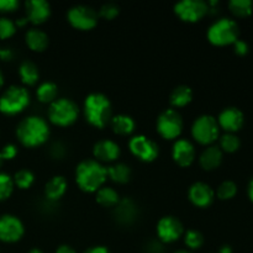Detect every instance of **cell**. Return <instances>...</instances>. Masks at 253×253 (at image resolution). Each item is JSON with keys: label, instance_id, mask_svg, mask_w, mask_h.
<instances>
[{"label": "cell", "instance_id": "1", "mask_svg": "<svg viewBox=\"0 0 253 253\" xmlns=\"http://www.w3.org/2000/svg\"><path fill=\"white\" fill-rule=\"evenodd\" d=\"M49 125L43 118L31 115L19 123L16 127V136L19 142L27 148L42 146L49 137Z\"/></svg>", "mask_w": 253, "mask_h": 253}, {"label": "cell", "instance_id": "2", "mask_svg": "<svg viewBox=\"0 0 253 253\" xmlns=\"http://www.w3.org/2000/svg\"><path fill=\"white\" fill-rule=\"evenodd\" d=\"M108 179L106 167L95 160H84L76 168V183L83 192L96 193Z\"/></svg>", "mask_w": 253, "mask_h": 253}, {"label": "cell", "instance_id": "3", "mask_svg": "<svg viewBox=\"0 0 253 253\" xmlns=\"http://www.w3.org/2000/svg\"><path fill=\"white\" fill-rule=\"evenodd\" d=\"M83 113L85 120L96 128L105 127L113 119L110 99L101 93H91L84 100Z\"/></svg>", "mask_w": 253, "mask_h": 253}, {"label": "cell", "instance_id": "4", "mask_svg": "<svg viewBox=\"0 0 253 253\" xmlns=\"http://www.w3.org/2000/svg\"><path fill=\"white\" fill-rule=\"evenodd\" d=\"M240 27L235 20L229 17H222L210 25L208 29L207 37L214 46H229L234 44L239 40Z\"/></svg>", "mask_w": 253, "mask_h": 253}, {"label": "cell", "instance_id": "5", "mask_svg": "<svg viewBox=\"0 0 253 253\" xmlns=\"http://www.w3.org/2000/svg\"><path fill=\"white\" fill-rule=\"evenodd\" d=\"M29 90L21 85H11L0 95V113L14 116L22 113L30 105Z\"/></svg>", "mask_w": 253, "mask_h": 253}, {"label": "cell", "instance_id": "6", "mask_svg": "<svg viewBox=\"0 0 253 253\" xmlns=\"http://www.w3.org/2000/svg\"><path fill=\"white\" fill-rule=\"evenodd\" d=\"M79 118V106L72 99L57 98L48 106V120L59 127L72 126Z\"/></svg>", "mask_w": 253, "mask_h": 253}, {"label": "cell", "instance_id": "7", "mask_svg": "<svg viewBox=\"0 0 253 253\" xmlns=\"http://www.w3.org/2000/svg\"><path fill=\"white\" fill-rule=\"evenodd\" d=\"M192 137L199 145L211 146L220 137V126L211 115H202L193 123Z\"/></svg>", "mask_w": 253, "mask_h": 253}, {"label": "cell", "instance_id": "8", "mask_svg": "<svg viewBox=\"0 0 253 253\" xmlns=\"http://www.w3.org/2000/svg\"><path fill=\"white\" fill-rule=\"evenodd\" d=\"M157 132L165 140H177L183 132V118L175 109H166L157 119Z\"/></svg>", "mask_w": 253, "mask_h": 253}, {"label": "cell", "instance_id": "9", "mask_svg": "<svg viewBox=\"0 0 253 253\" xmlns=\"http://www.w3.org/2000/svg\"><path fill=\"white\" fill-rule=\"evenodd\" d=\"M67 20L72 27L79 31H89L98 25L99 14L88 5H76L67 12Z\"/></svg>", "mask_w": 253, "mask_h": 253}, {"label": "cell", "instance_id": "10", "mask_svg": "<svg viewBox=\"0 0 253 253\" xmlns=\"http://www.w3.org/2000/svg\"><path fill=\"white\" fill-rule=\"evenodd\" d=\"M128 150L136 158L146 163L156 161L160 155L157 143L145 135L132 136L128 141Z\"/></svg>", "mask_w": 253, "mask_h": 253}, {"label": "cell", "instance_id": "11", "mask_svg": "<svg viewBox=\"0 0 253 253\" xmlns=\"http://www.w3.org/2000/svg\"><path fill=\"white\" fill-rule=\"evenodd\" d=\"M174 12L182 21L194 24L209 14V7L203 0H182L174 5Z\"/></svg>", "mask_w": 253, "mask_h": 253}, {"label": "cell", "instance_id": "12", "mask_svg": "<svg viewBox=\"0 0 253 253\" xmlns=\"http://www.w3.org/2000/svg\"><path fill=\"white\" fill-rule=\"evenodd\" d=\"M157 237L162 244H172L184 235V226L178 217L167 215L157 222Z\"/></svg>", "mask_w": 253, "mask_h": 253}, {"label": "cell", "instance_id": "13", "mask_svg": "<svg viewBox=\"0 0 253 253\" xmlns=\"http://www.w3.org/2000/svg\"><path fill=\"white\" fill-rule=\"evenodd\" d=\"M25 234V227L21 220L11 214L0 216V241L14 244L20 241Z\"/></svg>", "mask_w": 253, "mask_h": 253}, {"label": "cell", "instance_id": "14", "mask_svg": "<svg viewBox=\"0 0 253 253\" xmlns=\"http://www.w3.org/2000/svg\"><path fill=\"white\" fill-rule=\"evenodd\" d=\"M195 157H197V151L189 140L187 138L175 140L172 147V158L179 167H190L194 163Z\"/></svg>", "mask_w": 253, "mask_h": 253}, {"label": "cell", "instance_id": "15", "mask_svg": "<svg viewBox=\"0 0 253 253\" xmlns=\"http://www.w3.org/2000/svg\"><path fill=\"white\" fill-rule=\"evenodd\" d=\"M121 148L115 141L113 140H100L94 145L93 156L94 160L104 163H115L120 158Z\"/></svg>", "mask_w": 253, "mask_h": 253}, {"label": "cell", "instance_id": "16", "mask_svg": "<svg viewBox=\"0 0 253 253\" xmlns=\"http://www.w3.org/2000/svg\"><path fill=\"white\" fill-rule=\"evenodd\" d=\"M216 120L220 128H222L225 132L235 133L241 130L242 126H244L245 116L240 109L235 108V106H230V108L224 109L220 113L219 118Z\"/></svg>", "mask_w": 253, "mask_h": 253}, {"label": "cell", "instance_id": "17", "mask_svg": "<svg viewBox=\"0 0 253 253\" xmlns=\"http://www.w3.org/2000/svg\"><path fill=\"white\" fill-rule=\"evenodd\" d=\"M188 198L194 207L208 208L212 204L215 198V193L209 184L204 182H197L190 185Z\"/></svg>", "mask_w": 253, "mask_h": 253}, {"label": "cell", "instance_id": "18", "mask_svg": "<svg viewBox=\"0 0 253 253\" xmlns=\"http://www.w3.org/2000/svg\"><path fill=\"white\" fill-rule=\"evenodd\" d=\"M27 21L34 25H41L51 16V5L44 0H29L25 2Z\"/></svg>", "mask_w": 253, "mask_h": 253}, {"label": "cell", "instance_id": "19", "mask_svg": "<svg viewBox=\"0 0 253 253\" xmlns=\"http://www.w3.org/2000/svg\"><path fill=\"white\" fill-rule=\"evenodd\" d=\"M114 216L116 221L121 225L133 224L138 217L137 204L131 198L120 199L118 205L114 208Z\"/></svg>", "mask_w": 253, "mask_h": 253}, {"label": "cell", "instance_id": "20", "mask_svg": "<svg viewBox=\"0 0 253 253\" xmlns=\"http://www.w3.org/2000/svg\"><path fill=\"white\" fill-rule=\"evenodd\" d=\"M68 189V182L63 175H54L44 185V198L57 203Z\"/></svg>", "mask_w": 253, "mask_h": 253}, {"label": "cell", "instance_id": "21", "mask_svg": "<svg viewBox=\"0 0 253 253\" xmlns=\"http://www.w3.org/2000/svg\"><path fill=\"white\" fill-rule=\"evenodd\" d=\"M222 151L219 146H208L202 152L199 157L200 167L204 170H214L221 165L222 162Z\"/></svg>", "mask_w": 253, "mask_h": 253}, {"label": "cell", "instance_id": "22", "mask_svg": "<svg viewBox=\"0 0 253 253\" xmlns=\"http://www.w3.org/2000/svg\"><path fill=\"white\" fill-rule=\"evenodd\" d=\"M27 47L34 52L46 51L49 44L48 35L40 29H30L25 35Z\"/></svg>", "mask_w": 253, "mask_h": 253}, {"label": "cell", "instance_id": "23", "mask_svg": "<svg viewBox=\"0 0 253 253\" xmlns=\"http://www.w3.org/2000/svg\"><path fill=\"white\" fill-rule=\"evenodd\" d=\"M110 126L113 128L114 133L119 136H128L135 131L136 123L130 115L126 114H119L113 116L110 121Z\"/></svg>", "mask_w": 253, "mask_h": 253}, {"label": "cell", "instance_id": "24", "mask_svg": "<svg viewBox=\"0 0 253 253\" xmlns=\"http://www.w3.org/2000/svg\"><path fill=\"white\" fill-rule=\"evenodd\" d=\"M106 173H108L109 179L113 180L114 183H118V184H126V183L130 182L131 175H132L130 166L120 162H115L106 168Z\"/></svg>", "mask_w": 253, "mask_h": 253}, {"label": "cell", "instance_id": "25", "mask_svg": "<svg viewBox=\"0 0 253 253\" xmlns=\"http://www.w3.org/2000/svg\"><path fill=\"white\" fill-rule=\"evenodd\" d=\"M19 76L22 83L27 86L37 84L40 79V72L36 64L31 61H24L19 67Z\"/></svg>", "mask_w": 253, "mask_h": 253}, {"label": "cell", "instance_id": "26", "mask_svg": "<svg viewBox=\"0 0 253 253\" xmlns=\"http://www.w3.org/2000/svg\"><path fill=\"white\" fill-rule=\"evenodd\" d=\"M193 100V90L188 85H179L173 89L169 103L173 108H184Z\"/></svg>", "mask_w": 253, "mask_h": 253}, {"label": "cell", "instance_id": "27", "mask_svg": "<svg viewBox=\"0 0 253 253\" xmlns=\"http://www.w3.org/2000/svg\"><path fill=\"white\" fill-rule=\"evenodd\" d=\"M120 195L114 188L111 187H101L95 193V200L100 207L103 208H115L118 203L120 202Z\"/></svg>", "mask_w": 253, "mask_h": 253}, {"label": "cell", "instance_id": "28", "mask_svg": "<svg viewBox=\"0 0 253 253\" xmlns=\"http://www.w3.org/2000/svg\"><path fill=\"white\" fill-rule=\"evenodd\" d=\"M37 100L42 104H48L51 105L54 100H57L58 96V86L53 82H43L40 84L36 89Z\"/></svg>", "mask_w": 253, "mask_h": 253}, {"label": "cell", "instance_id": "29", "mask_svg": "<svg viewBox=\"0 0 253 253\" xmlns=\"http://www.w3.org/2000/svg\"><path fill=\"white\" fill-rule=\"evenodd\" d=\"M229 9L234 16L245 19L252 15L253 1L252 0H231L229 2Z\"/></svg>", "mask_w": 253, "mask_h": 253}, {"label": "cell", "instance_id": "30", "mask_svg": "<svg viewBox=\"0 0 253 253\" xmlns=\"http://www.w3.org/2000/svg\"><path fill=\"white\" fill-rule=\"evenodd\" d=\"M12 180H14L15 187H17L19 189L25 190L32 187V184H34L35 182V175L31 170L24 168V169H20L15 173Z\"/></svg>", "mask_w": 253, "mask_h": 253}, {"label": "cell", "instance_id": "31", "mask_svg": "<svg viewBox=\"0 0 253 253\" xmlns=\"http://www.w3.org/2000/svg\"><path fill=\"white\" fill-rule=\"evenodd\" d=\"M220 150L222 152L226 153H234L236 152L237 150L241 146V142H240V138L237 137L235 133H224L222 136H220Z\"/></svg>", "mask_w": 253, "mask_h": 253}, {"label": "cell", "instance_id": "32", "mask_svg": "<svg viewBox=\"0 0 253 253\" xmlns=\"http://www.w3.org/2000/svg\"><path fill=\"white\" fill-rule=\"evenodd\" d=\"M184 244L190 250H199L204 245V236L198 230H188L184 232Z\"/></svg>", "mask_w": 253, "mask_h": 253}, {"label": "cell", "instance_id": "33", "mask_svg": "<svg viewBox=\"0 0 253 253\" xmlns=\"http://www.w3.org/2000/svg\"><path fill=\"white\" fill-rule=\"evenodd\" d=\"M14 180L12 177L4 172H0V202L9 199L14 192Z\"/></svg>", "mask_w": 253, "mask_h": 253}, {"label": "cell", "instance_id": "34", "mask_svg": "<svg viewBox=\"0 0 253 253\" xmlns=\"http://www.w3.org/2000/svg\"><path fill=\"white\" fill-rule=\"evenodd\" d=\"M237 185L231 180H225L217 187L216 197L220 200H230L236 195Z\"/></svg>", "mask_w": 253, "mask_h": 253}, {"label": "cell", "instance_id": "35", "mask_svg": "<svg viewBox=\"0 0 253 253\" xmlns=\"http://www.w3.org/2000/svg\"><path fill=\"white\" fill-rule=\"evenodd\" d=\"M16 32V25L9 17H0V40H7Z\"/></svg>", "mask_w": 253, "mask_h": 253}, {"label": "cell", "instance_id": "36", "mask_svg": "<svg viewBox=\"0 0 253 253\" xmlns=\"http://www.w3.org/2000/svg\"><path fill=\"white\" fill-rule=\"evenodd\" d=\"M99 17H103L104 20H114L115 17L119 16L120 14V7L116 4L113 2H108V4H104L103 6L99 9Z\"/></svg>", "mask_w": 253, "mask_h": 253}, {"label": "cell", "instance_id": "37", "mask_svg": "<svg viewBox=\"0 0 253 253\" xmlns=\"http://www.w3.org/2000/svg\"><path fill=\"white\" fill-rule=\"evenodd\" d=\"M67 155V147L63 142H53L49 147V156L56 161H62Z\"/></svg>", "mask_w": 253, "mask_h": 253}, {"label": "cell", "instance_id": "38", "mask_svg": "<svg viewBox=\"0 0 253 253\" xmlns=\"http://www.w3.org/2000/svg\"><path fill=\"white\" fill-rule=\"evenodd\" d=\"M17 152H19V151H17V147L15 145H12V143H7V145H5L4 147H2V150L0 151L1 157L4 161L14 160L17 156Z\"/></svg>", "mask_w": 253, "mask_h": 253}, {"label": "cell", "instance_id": "39", "mask_svg": "<svg viewBox=\"0 0 253 253\" xmlns=\"http://www.w3.org/2000/svg\"><path fill=\"white\" fill-rule=\"evenodd\" d=\"M19 7L17 0H0V12L7 14V12H14Z\"/></svg>", "mask_w": 253, "mask_h": 253}, {"label": "cell", "instance_id": "40", "mask_svg": "<svg viewBox=\"0 0 253 253\" xmlns=\"http://www.w3.org/2000/svg\"><path fill=\"white\" fill-rule=\"evenodd\" d=\"M232 46H234V52L237 56H246L249 53V44L242 40L239 39Z\"/></svg>", "mask_w": 253, "mask_h": 253}, {"label": "cell", "instance_id": "41", "mask_svg": "<svg viewBox=\"0 0 253 253\" xmlns=\"http://www.w3.org/2000/svg\"><path fill=\"white\" fill-rule=\"evenodd\" d=\"M146 250H147L148 253H162V242H161L160 240H158V241H156V240L150 241L147 246H146Z\"/></svg>", "mask_w": 253, "mask_h": 253}, {"label": "cell", "instance_id": "42", "mask_svg": "<svg viewBox=\"0 0 253 253\" xmlns=\"http://www.w3.org/2000/svg\"><path fill=\"white\" fill-rule=\"evenodd\" d=\"M14 58V52L11 48H1L0 51V59L2 61H11Z\"/></svg>", "mask_w": 253, "mask_h": 253}, {"label": "cell", "instance_id": "43", "mask_svg": "<svg viewBox=\"0 0 253 253\" xmlns=\"http://www.w3.org/2000/svg\"><path fill=\"white\" fill-rule=\"evenodd\" d=\"M84 253H110L109 250L104 246H93L90 249H88Z\"/></svg>", "mask_w": 253, "mask_h": 253}, {"label": "cell", "instance_id": "44", "mask_svg": "<svg viewBox=\"0 0 253 253\" xmlns=\"http://www.w3.org/2000/svg\"><path fill=\"white\" fill-rule=\"evenodd\" d=\"M56 253H77V251L73 247L68 246V245H62V246H59L58 249H57Z\"/></svg>", "mask_w": 253, "mask_h": 253}, {"label": "cell", "instance_id": "45", "mask_svg": "<svg viewBox=\"0 0 253 253\" xmlns=\"http://www.w3.org/2000/svg\"><path fill=\"white\" fill-rule=\"evenodd\" d=\"M27 24H29V21H27L26 17H21V19H19L16 22H15L16 27H24V26H26Z\"/></svg>", "mask_w": 253, "mask_h": 253}, {"label": "cell", "instance_id": "46", "mask_svg": "<svg viewBox=\"0 0 253 253\" xmlns=\"http://www.w3.org/2000/svg\"><path fill=\"white\" fill-rule=\"evenodd\" d=\"M249 198L251 199V202L253 203V178H252V180L250 182V184H249Z\"/></svg>", "mask_w": 253, "mask_h": 253}, {"label": "cell", "instance_id": "47", "mask_svg": "<svg viewBox=\"0 0 253 253\" xmlns=\"http://www.w3.org/2000/svg\"><path fill=\"white\" fill-rule=\"evenodd\" d=\"M219 253H232V250L230 246H222L221 249H220Z\"/></svg>", "mask_w": 253, "mask_h": 253}, {"label": "cell", "instance_id": "48", "mask_svg": "<svg viewBox=\"0 0 253 253\" xmlns=\"http://www.w3.org/2000/svg\"><path fill=\"white\" fill-rule=\"evenodd\" d=\"M29 253H43V252H42L40 249H32V250H30Z\"/></svg>", "mask_w": 253, "mask_h": 253}, {"label": "cell", "instance_id": "49", "mask_svg": "<svg viewBox=\"0 0 253 253\" xmlns=\"http://www.w3.org/2000/svg\"><path fill=\"white\" fill-rule=\"evenodd\" d=\"M2 84H4V76H2L1 71H0V88L2 86Z\"/></svg>", "mask_w": 253, "mask_h": 253}, {"label": "cell", "instance_id": "50", "mask_svg": "<svg viewBox=\"0 0 253 253\" xmlns=\"http://www.w3.org/2000/svg\"><path fill=\"white\" fill-rule=\"evenodd\" d=\"M2 163H4V160H2V157H1V153H0V168H1Z\"/></svg>", "mask_w": 253, "mask_h": 253}, {"label": "cell", "instance_id": "51", "mask_svg": "<svg viewBox=\"0 0 253 253\" xmlns=\"http://www.w3.org/2000/svg\"><path fill=\"white\" fill-rule=\"evenodd\" d=\"M175 253H190V252H187V251H178V252H175Z\"/></svg>", "mask_w": 253, "mask_h": 253}, {"label": "cell", "instance_id": "52", "mask_svg": "<svg viewBox=\"0 0 253 253\" xmlns=\"http://www.w3.org/2000/svg\"><path fill=\"white\" fill-rule=\"evenodd\" d=\"M0 51H1V48H0Z\"/></svg>", "mask_w": 253, "mask_h": 253}]
</instances>
